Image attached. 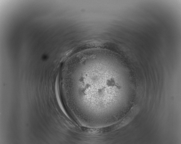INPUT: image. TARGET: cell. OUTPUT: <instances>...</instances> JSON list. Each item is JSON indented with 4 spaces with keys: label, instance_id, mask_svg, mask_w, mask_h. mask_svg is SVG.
<instances>
[{
    "label": "cell",
    "instance_id": "obj_1",
    "mask_svg": "<svg viewBox=\"0 0 181 144\" xmlns=\"http://www.w3.org/2000/svg\"><path fill=\"white\" fill-rule=\"evenodd\" d=\"M114 58L108 54L94 52L71 63L64 78L67 99L74 113L85 111L91 116H99L111 109L114 88H120L112 72Z\"/></svg>",
    "mask_w": 181,
    "mask_h": 144
}]
</instances>
